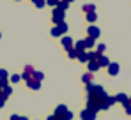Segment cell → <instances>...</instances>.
<instances>
[{"instance_id":"d590c367","label":"cell","mask_w":131,"mask_h":120,"mask_svg":"<svg viewBox=\"0 0 131 120\" xmlns=\"http://www.w3.org/2000/svg\"><path fill=\"white\" fill-rule=\"evenodd\" d=\"M18 120H28V118H27V117H20Z\"/></svg>"},{"instance_id":"74e56055","label":"cell","mask_w":131,"mask_h":120,"mask_svg":"<svg viewBox=\"0 0 131 120\" xmlns=\"http://www.w3.org/2000/svg\"><path fill=\"white\" fill-rule=\"evenodd\" d=\"M0 39H2V34H0Z\"/></svg>"},{"instance_id":"484cf974","label":"cell","mask_w":131,"mask_h":120,"mask_svg":"<svg viewBox=\"0 0 131 120\" xmlns=\"http://www.w3.org/2000/svg\"><path fill=\"white\" fill-rule=\"evenodd\" d=\"M59 120H73V113L67 110V111H66V113H64V115H62V117H60Z\"/></svg>"},{"instance_id":"d6986e66","label":"cell","mask_w":131,"mask_h":120,"mask_svg":"<svg viewBox=\"0 0 131 120\" xmlns=\"http://www.w3.org/2000/svg\"><path fill=\"white\" fill-rule=\"evenodd\" d=\"M76 58L80 60V62H82V64H87V62H89V57H87V50H85V51H80V53H78V57H76Z\"/></svg>"},{"instance_id":"4dcf8cb0","label":"cell","mask_w":131,"mask_h":120,"mask_svg":"<svg viewBox=\"0 0 131 120\" xmlns=\"http://www.w3.org/2000/svg\"><path fill=\"white\" fill-rule=\"evenodd\" d=\"M124 111H126V115H131V102L124 104Z\"/></svg>"},{"instance_id":"7a4b0ae2","label":"cell","mask_w":131,"mask_h":120,"mask_svg":"<svg viewBox=\"0 0 131 120\" xmlns=\"http://www.w3.org/2000/svg\"><path fill=\"white\" fill-rule=\"evenodd\" d=\"M51 21H53V25H59V23L66 21V13H64V11H60V9H57V7H53V13H51Z\"/></svg>"},{"instance_id":"ac0fdd59","label":"cell","mask_w":131,"mask_h":120,"mask_svg":"<svg viewBox=\"0 0 131 120\" xmlns=\"http://www.w3.org/2000/svg\"><path fill=\"white\" fill-rule=\"evenodd\" d=\"M74 50L80 53V51H85V44H83V39L80 41H74Z\"/></svg>"},{"instance_id":"603a6c76","label":"cell","mask_w":131,"mask_h":120,"mask_svg":"<svg viewBox=\"0 0 131 120\" xmlns=\"http://www.w3.org/2000/svg\"><path fill=\"white\" fill-rule=\"evenodd\" d=\"M32 80H36V81H43V80H44V74L41 73V71H36V73H34V76H32Z\"/></svg>"},{"instance_id":"83f0119b","label":"cell","mask_w":131,"mask_h":120,"mask_svg":"<svg viewBox=\"0 0 131 120\" xmlns=\"http://www.w3.org/2000/svg\"><path fill=\"white\" fill-rule=\"evenodd\" d=\"M67 57H69V58H76V57H78V51L73 48V50H69V51H67Z\"/></svg>"},{"instance_id":"7402d4cb","label":"cell","mask_w":131,"mask_h":120,"mask_svg":"<svg viewBox=\"0 0 131 120\" xmlns=\"http://www.w3.org/2000/svg\"><path fill=\"white\" fill-rule=\"evenodd\" d=\"M67 7H69V4L67 2H64V0H59V4H57V9H60V11H67Z\"/></svg>"},{"instance_id":"d6a6232c","label":"cell","mask_w":131,"mask_h":120,"mask_svg":"<svg viewBox=\"0 0 131 120\" xmlns=\"http://www.w3.org/2000/svg\"><path fill=\"white\" fill-rule=\"evenodd\" d=\"M7 81H9V80H0V90H2V88H4L5 85H9Z\"/></svg>"},{"instance_id":"8fae6325","label":"cell","mask_w":131,"mask_h":120,"mask_svg":"<svg viewBox=\"0 0 131 120\" xmlns=\"http://www.w3.org/2000/svg\"><path fill=\"white\" fill-rule=\"evenodd\" d=\"M97 9H96V5L94 4H83L82 5V13H85V14H89V13H96Z\"/></svg>"},{"instance_id":"6da1fadb","label":"cell","mask_w":131,"mask_h":120,"mask_svg":"<svg viewBox=\"0 0 131 120\" xmlns=\"http://www.w3.org/2000/svg\"><path fill=\"white\" fill-rule=\"evenodd\" d=\"M66 32H67V23L66 21L59 23V25H53V28H51V35L53 37H62Z\"/></svg>"},{"instance_id":"8992f818","label":"cell","mask_w":131,"mask_h":120,"mask_svg":"<svg viewBox=\"0 0 131 120\" xmlns=\"http://www.w3.org/2000/svg\"><path fill=\"white\" fill-rule=\"evenodd\" d=\"M99 35H101V30H99L96 25H90V27L87 28V37H92V39L97 41V37H99Z\"/></svg>"},{"instance_id":"9a60e30c","label":"cell","mask_w":131,"mask_h":120,"mask_svg":"<svg viewBox=\"0 0 131 120\" xmlns=\"http://www.w3.org/2000/svg\"><path fill=\"white\" fill-rule=\"evenodd\" d=\"M87 67H89V73H92V74H94L96 71H99V69H101L97 62H87Z\"/></svg>"},{"instance_id":"836d02e7","label":"cell","mask_w":131,"mask_h":120,"mask_svg":"<svg viewBox=\"0 0 131 120\" xmlns=\"http://www.w3.org/2000/svg\"><path fill=\"white\" fill-rule=\"evenodd\" d=\"M18 118H20V115H16V113H13V115H11V118H9V120H18Z\"/></svg>"},{"instance_id":"f35d334b","label":"cell","mask_w":131,"mask_h":120,"mask_svg":"<svg viewBox=\"0 0 131 120\" xmlns=\"http://www.w3.org/2000/svg\"><path fill=\"white\" fill-rule=\"evenodd\" d=\"M14 2H20V0H14Z\"/></svg>"},{"instance_id":"7c38bea8","label":"cell","mask_w":131,"mask_h":120,"mask_svg":"<svg viewBox=\"0 0 131 120\" xmlns=\"http://www.w3.org/2000/svg\"><path fill=\"white\" fill-rule=\"evenodd\" d=\"M82 83H83V85H90V83H94V74H92V73H85V74L82 76Z\"/></svg>"},{"instance_id":"ba28073f","label":"cell","mask_w":131,"mask_h":120,"mask_svg":"<svg viewBox=\"0 0 131 120\" xmlns=\"http://www.w3.org/2000/svg\"><path fill=\"white\" fill-rule=\"evenodd\" d=\"M106 69H108V74H110V76H117V74H119V71H121V65H119L117 62H110Z\"/></svg>"},{"instance_id":"5b68a950","label":"cell","mask_w":131,"mask_h":120,"mask_svg":"<svg viewBox=\"0 0 131 120\" xmlns=\"http://www.w3.org/2000/svg\"><path fill=\"white\" fill-rule=\"evenodd\" d=\"M34 73H36V69H34L32 65H25V69H23V74H20V76H21V80L28 81V80H32Z\"/></svg>"},{"instance_id":"ffe728a7","label":"cell","mask_w":131,"mask_h":120,"mask_svg":"<svg viewBox=\"0 0 131 120\" xmlns=\"http://www.w3.org/2000/svg\"><path fill=\"white\" fill-rule=\"evenodd\" d=\"M11 94H13V87H11V85H5V87L2 88V95H4V97H9Z\"/></svg>"},{"instance_id":"3957f363","label":"cell","mask_w":131,"mask_h":120,"mask_svg":"<svg viewBox=\"0 0 131 120\" xmlns=\"http://www.w3.org/2000/svg\"><path fill=\"white\" fill-rule=\"evenodd\" d=\"M80 118H82V120H96V118H97V113L92 111V110H89V108H85V110H82Z\"/></svg>"},{"instance_id":"cb8c5ba5","label":"cell","mask_w":131,"mask_h":120,"mask_svg":"<svg viewBox=\"0 0 131 120\" xmlns=\"http://www.w3.org/2000/svg\"><path fill=\"white\" fill-rule=\"evenodd\" d=\"M7 80L11 81V83H20V81H21V76H20V74H11Z\"/></svg>"},{"instance_id":"f1b7e54d","label":"cell","mask_w":131,"mask_h":120,"mask_svg":"<svg viewBox=\"0 0 131 120\" xmlns=\"http://www.w3.org/2000/svg\"><path fill=\"white\" fill-rule=\"evenodd\" d=\"M9 78V73L5 69H0V80H7Z\"/></svg>"},{"instance_id":"30bf717a","label":"cell","mask_w":131,"mask_h":120,"mask_svg":"<svg viewBox=\"0 0 131 120\" xmlns=\"http://www.w3.org/2000/svg\"><path fill=\"white\" fill-rule=\"evenodd\" d=\"M113 97H115V102H121L122 106L129 102V95H126V94H117V95H113Z\"/></svg>"},{"instance_id":"f546056e","label":"cell","mask_w":131,"mask_h":120,"mask_svg":"<svg viewBox=\"0 0 131 120\" xmlns=\"http://www.w3.org/2000/svg\"><path fill=\"white\" fill-rule=\"evenodd\" d=\"M57 4H59V0H46V5H50V7H57Z\"/></svg>"},{"instance_id":"1f68e13d","label":"cell","mask_w":131,"mask_h":120,"mask_svg":"<svg viewBox=\"0 0 131 120\" xmlns=\"http://www.w3.org/2000/svg\"><path fill=\"white\" fill-rule=\"evenodd\" d=\"M5 99H7V97H4V95H2V92H0V110L5 106Z\"/></svg>"},{"instance_id":"2e32d148","label":"cell","mask_w":131,"mask_h":120,"mask_svg":"<svg viewBox=\"0 0 131 120\" xmlns=\"http://www.w3.org/2000/svg\"><path fill=\"white\" fill-rule=\"evenodd\" d=\"M83 44H85V50H90V48L96 46V39H92V37H85V39H83Z\"/></svg>"},{"instance_id":"d4e9b609","label":"cell","mask_w":131,"mask_h":120,"mask_svg":"<svg viewBox=\"0 0 131 120\" xmlns=\"http://www.w3.org/2000/svg\"><path fill=\"white\" fill-rule=\"evenodd\" d=\"M32 4H34L37 9H43L44 5H46V0H32Z\"/></svg>"},{"instance_id":"8d00e7d4","label":"cell","mask_w":131,"mask_h":120,"mask_svg":"<svg viewBox=\"0 0 131 120\" xmlns=\"http://www.w3.org/2000/svg\"><path fill=\"white\" fill-rule=\"evenodd\" d=\"M64 2H67V4H73V2H74V0H64Z\"/></svg>"},{"instance_id":"52a82bcc","label":"cell","mask_w":131,"mask_h":120,"mask_svg":"<svg viewBox=\"0 0 131 120\" xmlns=\"http://www.w3.org/2000/svg\"><path fill=\"white\" fill-rule=\"evenodd\" d=\"M85 88H87V94H99V92H103V90H105L101 85H96V83L85 85Z\"/></svg>"},{"instance_id":"e0dca14e","label":"cell","mask_w":131,"mask_h":120,"mask_svg":"<svg viewBox=\"0 0 131 120\" xmlns=\"http://www.w3.org/2000/svg\"><path fill=\"white\" fill-rule=\"evenodd\" d=\"M85 18H87V21L90 23V25H94L96 20H97V11H96V13H89V14H85Z\"/></svg>"},{"instance_id":"277c9868","label":"cell","mask_w":131,"mask_h":120,"mask_svg":"<svg viewBox=\"0 0 131 120\" xmlns=\"http://www.w3.org/2000/svg\"><path fill=\"white\" fill-rule=\"evenodd\" d=\"M60 42H62V48H64L66 51H69V50L74 48V41H73V37H69V35H62Z\"/></svg>"},{"instance_id":"e575fe53","label":"cell","mask_w":131,"mask_h":120,"mask_svg":"<svg viewBox=\"0 0 131 120\" xmlns=\"http://www.w3.org/2000/svg\"><path fill=\"white\" fill-rule=\"evenodd\" d=\"M46 120H59V118H57V117H55V115L51 113V115H50V117H48V118H46Z\"/></svg>"},{"instance_id":"4316f807","label":"cell","mask_w":131,"mask_h":120,"mask_svg":"<svg viewBox=\"0 0 131 120\" xmlns=\"http://www.w3.org/2000/svg\"><path fill=\"white\" fill-rule=\"evenodd\" d=\"M105 50H106V46H105L103 42H99V44H97V50H96V53H99V55H103V53H105Z\"/></svg>"},{"instance_id":"44dd1931","label":"cell","mask_w":131,"mask_h":120,"mask_svg":"<svg viewBox=\"0 0 131 120\" xmlns=\"http://www.w3.org/2000/svg\"><path fill=\"white\" fill-rule=\"evenodd\" d=\"M87 57H89V62H97L99 53H96V51H87Z\"/></svg>"},{"instance_id":"5bb4252c","label":"cell","mask_w":131,"mask_h":120,"mask_svg":"<svg viewBox=\"0 0 131 120\" xmlns=\"http://www.w3.org/2000/svg\"><path fill=\"white\" fill-rule=\"evenodd\" d=\"M97 64H99V67H108L110 60H108V57L103 53V55H99V58H97Z\"/></svg>"},{"instance_id":"4fadbf2b","label":"cell","mask_w":131,"mask_h":120,"mask_svg":"<svg viewBox=\"0 0 131 120\" xmlns=\"http://www.w3.org/2000/svg\"><path fill=\"white\" fill-rule=\"evenodd\" d=\"M27 87L30 90H39L41 88V81H36V80H28L27 81Z\"/></svg>"},{"instance_id":"9c48e42d","label":"cell","mask_w":131,"mask_h":120,"mask_svg":"<svg viewBox=\"0 0 131 120\" xmlns=\"http://www.w3.org/2000/svg\"><path fill=\"white\" fill-rule=\"evenodd\" d=\"M66 111H67V106H66V104H59V106L55 108V111H53V115H55L57 118H60V117L64 115Z\"/></svg>"}]
</instances>
